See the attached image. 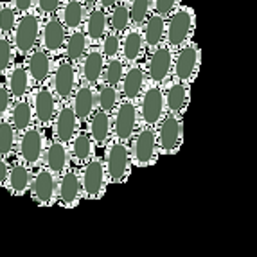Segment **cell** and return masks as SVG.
Instances as JSON below:
<instances>
[{
	"instance_id": "cell-1",
	"label": "cell",
	"mask_w": 257,
	"mask_h": 257,
	"mask_svg": "<svg viewBox=\"0 0 257 257\" xmlns=\"http://www.w3.org/2000/svg\"><path fill=\"white\" fill-rule=\"evenodd\" d=\"M104 173H106L108 185L124 184L132 171V157H130V144L111 139L110 144L104 148Z\"/></svg>"
},
{
	"instance_id": "cell-2",
	"label": "cell",
	"mask_w": 257,
	"mask_h": 257,
	"mask_svg": "<svg viewBox=\"0 0 257 257\" xmlns=\"http://www.w3.org/2000/svg\"><path fill=\"white\" fill-rule=\"evenodd\" d=\"M45 132L38 126H31L26 132L18 133V141H17V150H15V160L26 164L31 169H36V167L42 166V157L43 150H45Z\"/></svg>"
},
{
	"instance_id": "cell-3",
	"label": "cell",
	"mask_w": 257,
	"mask_h": 257,
	"mask_svg": "<svg viewBox=\"0 0 257 257\" xmlns=\"http://www.w3.org/2000/svg\"><path fill=\"white\" fill-rule=\"evenodd\" d=\"M27 99H29L31 108H33V122H35V126L42 128L43 132L51 130L56 111H58V106H60V101L52 94L49 85L33 86Z\"/></svg>"
},
{
	"instance_id": "cell-4",
	"label": "cell",
	"mask_w": 257,
	"mask_h": 257,
	"mask_svg": "<svg viewBox=\"0 0 257 257\" xmlns=\"http://www.w3.org/2000/svg\"><path fill=\"white\" fill-rule=\"evenodd\" d=\"M139 128L141 120H139L137 103L120 99L117 108L111 111V139L130 144Z\"/></svg>"
},
{
	"instance_id": "cell-5",
	"label": "cell",
	"mask_w": 257,
	"mask_h": 257,
	"mask_svg": "<svg viewBox=\"0 0 257 257\" xmlns=\"http://www.w3.org/2000/svg\"><path fill=\"white\" fill-rule=\"evenodd\" d=\"M77 173H79V182L83 189V200H88V202L101 200L108 187L103 159L94 157L85 166L77 167Z\"/></svg>"
},
{
	"instance_id": "cell-6",
	"label": "cell",
	"mask_w": 257,
	"mask_h": 257,
	"mask_svg": "<svg viewBox=\"0 0 257 257\" xmlns=\"http://www.w3.org/2000/svg\"><path fill=\"white\" fill-rule=\"evenodd\" d=\"M79 77H77V65L70 63L69 60H58L52 67L51 77H49V88L60 103H69L76 90Z\"/></svg>"
},
{
	"instance_id": "cell-7",
	"label": "cell",
	"mask_w": 257,
	"mask_h": 257,
	"mask_svg": "<svg viewBox=\"0 0 257 257\" xmlns=\"http://www.w3.org/2000/svg\"><path fill=\"white\" fill-rule=\"evenodd\" d=\"M40 18L35 13H24L18 22L15 24V29L9 36L11 43H13L15 54H20L26 58L35 47H38L40 40Z\"/></svg>"
},
{
	"instance_id": "cell-8",
	"label": "cell",
	"mask_w": 257,
	"mask_h": 257,
	"mask_svg": "<svg viewBox=\"0 0 257 257\" xmlns=\"http://www.w3.org/2000/svg\"><path fill=\"white\" fill-rule=\"evenodd\" d=\"M130 157L132 166L150 167L159 159L157 151V133L151 126H141L130 141Z\"/></svg>"
},
{
	"instance_id": "cell-9",
	"label": "cell",
	"mask_w": 257,
	"mask_h": 257,
	"mask_svg": "<svg viewBox=\"0 0 257 257\" xmlns=\"http://www.w3.org/2000/svg\"><path fill=\"white\" fill-rule=\"evenodd\" d=\"M157 133V151L159 155H173L180 150L184 141V119L180 115L166 113L159 124L155 126Z\"/></svg>"
},
{
	"instance_id": "cell-10",
	"label": "cell",
	"mask_w": 257,
	"mask_h": 257,
	"mask_svg": "<svg viewBox=\"0 0 257 257\" xmlns=\"http://www.w3.org/2000/svg\"><path fill=\"white\" fill-rule=\"evenodd\" d=\"M137 110L141 126L155 128L162 120V117L167 113L162 88L159 85H148V88H144V92L139 97Z\"/></svg>"
},
{
	"instance_id": "cell-11",
	"label": "cell",
	"mask_w": 257,
	"mask_h": 257,
	"mask_svg": "<svg viewBox=\"0 0 257 257\" xmlns=\"http://www.w3.org/2000/svg\"><path fill=\"white\" fill-rule=\"evenodd\" d=\"M56 187H58V176L47 171L43 166L33 169V180H31L29 196L38 207L56 205Z\"/></svg>"
},
{
	"instance_id": "cell-12",
	"label": "cell",
	"mask_w": 257,
	"mask_h": 257,
	"mask_svg": "<svg viewBox=\"0 0 257 257\" xmlns=\"http://www.w3.org/2000/svg\"><path fill=\"white\" fill-rule=\"evenodd\" d=\"M83 202V189L79 182L77 167H69L61 176H58L56 187V205L63 209H76Z\"/></svg>"
},
{
	"instance_id": "cell-13",
	"label": "cell",
	"mask_w": 257,
	"mask_h": 257,
	"mask_svg": "<svg viewBox=\"0 0 257 257\" xmlns=\"http://www.w3.org/2000/svg\"><path fill=\"white\" fill-rule=\"evenodd\" d=\"M77 132H79V120H77L70 103H60L54 120L51 124L52 139L65 144V146H69V142L72 141Z\"/></svg>"
},
{
	"instance_id": "cell-14",
	"label": "cell",
	"mask_w": 257,
	"mask_h": 257,
	"mask_svg": "<svg viewBox=\"0 0 257 257\" xmlns=\"http://www.w3.org/2000/svg\"><path fill=\"white\" fill-rule=\"evenodd\" d=\"M24 65H26L27 74H29L31 85L33 86L47 85L52 72V67H54V61H52L51 54H47L42 47H35L26 56Z\"/></svg>"
},
{
	"instance_id": "cell-15",
	"label": "cell",
	"mask_w": 257,
	"mask_h": 257,
	"mask_svg": "<svg viewBox=\"0 0 257 257\" xmlns=\"http://www.w3.org/2000/svg\"><path fill=\"white\" fill-rule=\"evenodd\" d=\"M198 65H200V51L196 45L189 43L180 47V51L176 52V60H173V72H175L176 81L185 83V85L193 81Z\"/></svg>"
},
{
	"instance_id": "cell-16",
	"label": "cell",
	"mask_w": 257,
	"mask_h": 257,
	"mask_svg": "<svg viewBox=\"0 0 257 257\" xmlns=\"http://www.w3.org/2000/svg\"><path fill=\"white\" fill-rule=\"evenodd\" d=\"M194 26V17L193 11L189 9H178L173 17L169 18V24L166 26V36H167V45L171 47H182L185 40L189 38L191 31Z\"/></svg>"
},
{
	"instance_id": "cell-17",
	"label": "cell",
	"mask_w": 257,
	"mask_h": 257,
	"mask_svg": "<svg viewBox=\"0 0 257 257\" xmlns=\"http://www.w3.org/2000/svg\"><path fill=\"white\" fill-rule=\"evenodd\" d=\"M67 29L58 17H51L40 29V47L51 56L60 54L63 51Z\"/></svg>"
},
{
	"instance_id": "cell-18",
	"label": "cell",
	"mask_w": 257,
	"mask_h": 257,
	"mask_svg": "<svg viewBox=\"0 0 257 257\" xmlns=\"http://www.w3.org/2000/svg\"><path fill=\"white\" fill-rule=\"evenodd\" d=\"M70 106L76 113L79 124H85L90 119V115L97 110V101H95V86L86 85V83H77L76 90L70 97Z\"/></svg>"
},
{
	"instance_id": "cell-19",
	"label": "cell",
	"mask_w": 257,
	"mask_h": 257,
	"mask_svg": "<svg viewBox=\"0 0 257 257\" xmlns=\"http://www.w3.org/2000/svg\"><path fill=\"white\" fill-rule=\"evenodd\" d=\"M173 52L169 47L162 45V47L153 49L150 56V63H148V77H150L151 85H162L167 77L171 76L173 70Z\"/></svg>"
},
{
	"instance_id": "cell-20",
	"label": "cell",
	"mask_w": 257,
	"mask_h": 257,
	"mask_svg": "<svg viewBox=\"0 0 257 257\" xmlns=\"http://www.w3.org/2000/svg\"><path fill=\"white\" fill-rule=\"evenodd\" d=\"M79 67H77V77L79 81L86 83L90 86H97L101 83L104 70V56L97 49H90L86 51L85 56L79 60Z\"/></svg>"
},
{
	"instance_id": "cell-21",
	"label": "cell",
	"mask_w": 257,
	"mask_h": 257,
	"mask_svg": "<svg viewBox=\"0 0 257 257\" xmlns=\"http://www.w3.org/2000/svg\"><path fill=\"white\" fill-rule=\"evenodd\" d=\"M42 166L51 171L54 176H61L70 166V159H69V151L67 146L61 144V142L51 141L45 142V150H43V157H42Z\"/></svg>"
},
{
	"instance_id": "cell-22",
	"label": "cell",
	"mask_w": 257,
	"mask_h": 257,
	"mask_svg": "<svg viewBox=\"0 0 257 257\" xmlns=\"http://www.w3.org/2000/svg\"><path fill=\"white\" fill-rule=\"evenodd\" d=\"M88 137L97 150H104L111 141V115L103 110H95L90 119L85 122Z\"/></svg>"
},
{
	"instance_id": "cell-23",
	"label": "cell",
	"mask_w": 257,
	"mask_h": 257,
	"mask_svg": "<svg viewBox=\"0 0 257 257\" xmlns=\"http://www.w3.org/2000/svg\"><path fill=\"white\" fill-rule=\"evenodd\" d=\"M31 180H33V169L15 159L11 160L8 182H6V191L13 198L26 196V194H29Z\"/></svg>"
},
{
	"instance_id": "cell-24",
	"label": "cell",
	"mask_w": 257,
	"mask_h": 257,
	"mask_svg": "<svg viewBox=\"0 0 257 257\" xmlns=\"http://www.w3.org/2000/svg\"><path fill=\"white\" fill-rule=\"evenodd\" d=\"M144 85H146V72H144V69L139 67L137 63L130 65L119 85L120 99L137 103L141 94L144 92Z\"/></svg>"
},
{
	"instance_id": "cell-25",
	"label": "cell",
	"mask_w": 257,
	"mask_h": 257,
	"mask_svg": "<svg viewBox=\"0 0 257 257\" xmlns=\"http://www.w3.org/2000/svg\"><path fill=\"white\" fill-rule=\"evenodd\" d=\"M4 83L8 86L9 94L13 97V101L17 99H24L29 95L31 88V79L29 74H27V69L24 63H13L8 69V72L4 74Z\"/></svg>"
},
{
	"instance_id": "cell-26",
	"label": "cell",
	"mask_w": 257,
	"mask_h": 257,
	"mask_svg": "<svg viewBox=\"0 0 257 257\" xmlns=\"http://www.w3.org/2000/svg\"><path fill=\"white\" fill-rule=\"evenodd\" d=\"M67 151H69L70 166L72 167L85 166L88 160H92L95 157L94 142H92V139L88 137V133L85 130H79L74 135V139L69 142V146H67Z\"/></svg>"
},
{
	"instance_id": "cell-27",
	"label": "cell",
	"mask_w": 257,
	"mask_h": 257,
	"mask_svg": "<svg viewBox=\"0 0 257 257\" xmlns=\"http://www.w3.org/2000/svg\"><path fill=\"white\" fill-rule=\"evenodd\" d=\"M164 92V103H166V111L173 115H182L187 108L189 101V86L185 83L175 81L167 86Z\"/></svg>"
},
{
	"instance_id": "cell-28",
	"label": "cell",
	"mask_w": 257,
	"mask_h": 257,
	"mask_svg": "<svg viewBox=\"0 0 257 257\" xmlns=\"http://www.w3.org/2000/svg\"><path fill=\"white\" fill-rule=\"evenodd\" d=\"M6 119L11 122V126H13L17 133H22L26 132L27 128H31L35 122H33V108H31L29 99L24 97L13 101V106H11Z\"/></svg>"
},
{
	"instance_id": "cell-29",
	"label": "cell",
	"mask_w": 257,
	"mask_h": 257,
	"mask_svg": "<svg viewBox=\"0 0 257 257\" xmlns=\"http://www.w3.org/2000/svg\"><path fill=\"white\" fill-rule=\"evenodd\" d=\"M144 49V38L139 29H132L124 35V38L120 40V60L124 61V65H135L139 61Z\"/></svg>"
},
{
	"instance_id": "cell-30",
	"label": "cell",
	"mask_w": 257,
	"mask_h": 257,
	"mask_svg": "<svg viewBox=\"0 0 257 257\" xmlns=\"http://www.w3.org/2000/svg\"><path fill=\"white\" fill-rule=\"evenodd\" d=\"M86 43H88V40H86V35L83 31H79V29L72 31V33L67 35V38H65L63 58L69 60L70 63L77 65L86 52Z\"/></svg>"
},
{
	"instance_id": "cell-31",
	"label": "cell",
	"mask_w": 257,
	"mask_h": 257,
	"mask_svg": "<svg viewBox=\"0 0 257 257\" xmlns=\"http://www.w3.org/2000/svg\"><path fill=\"white\" fill-rule=\"evenodd\" d=\"M164 36H166V20L160 15H153L142 29L144 45H148L150 49H157L164 40Z\"/></svg>"
},
{
	"instance_id": "cell-32",
	"label": "cell",
	"mask_w": 257,
	"mask_h": 257,
	"mask_svg": "<svg viewBox=\"0 0 257 257\" xmlns=\"http://www.w3.org/2000/svg\"><path fill=\"white\" fill-rule=\"evenodd\" d=\"M106 27H108V15L104 13L103 9H92L85 24L86 40H90L94 43L99 42L104 36V33H106Z\"/></svg>"
},
{
	"instance_id": "cell-33",
	"label": "cell",
	"mask_w": 257,
	"mask_h": 257,
	"mask_svg": "<svg viewBox=\"0 0 257 257\" xmlns=\"http://www.w3.org/2000/svg\"><path fill=\"white\" fill-rule=\"evenodd\" d=\"M95 101H97V110H103L111 115V111L115 110L120 101V94L117 90V86L99 83L95 86Z\"/></svg>"
},
{
	"instance_id": "cell-34",
	"label": "cell",
	"mask_w": 257,
	"mask_h": 257,
	"mask_svg": "<svg viewBox=\"0 0 257 257\" xmlns=\"http://www.w3.org/2000/svg\"><path fill=\"white\" fill-rule=\"evenodd\" d=\"M17 141L18 133L15 132L11 122L8 119H0V157L2 159H13L15 150H17Z\"/></svg>"
},
{
	"instance_id": "cell-35",
	"label": "cell",
	"mask_w": 257,
	"mask_h": 257,
	"mask_svg": "<svg viewBox=\"0 0 257 257\" xmlns=\"http://www.w3.org/2000/svg\"><path fill=\"white\" fill-rule=\"evenodd\" d=\"M83 20H85V9H83L81 2L79 0H67L63 11H61V24L65 26V29H79Z\"/></svg>"
},
{
	"instance_id": "cell-36",
	"label": "cell",
	"mask_w": 257,
	"mask_h": 257,
	"mask_svg": "<svg viewBox=\"0 0 257 257\" xmlns=\"http://www.w3.org/2000/svg\"><path fill=\"white\" fill-rule=\"evenodd\" d=\"M124 72H126L124 61L120 60V58H110V60L106 61V65H104L101 83H106V85L117 86V88H119L120 79H122Z\"/></svg>"
},
{
	"instance_id": "cell-37",
	"label": "cell",
	"mask_w": 257,
	"mask_h": 257,
	"mask_svg": "<svg viewBox=\"0 0 257 257\" xmlns=\"http://www.w3.org/2000/svg\"><path fill=\"white\" fill-rule=\"evenodd\" d=\"M108 24L115 33H122V31L128 29L130 26V8L124 4L113 6L111 9V15L108 17Z\"/></svg>"
},
{
	"instance_id": "cell-38",
	"label": "cell",
	"mask_w": 257,
	"mask_h": 257,
	"mask_svg": "<svg viewBox=\"0 0 257 257\" xmlns=\"http://www.w3.org/2000/svg\"><path fill=\"white\" fill-rule=\"evenodd\" d=\"M17 24V11L13 6L2 4L0 6V36L9 38Z\"/></svg>"
},
{
	"instance_id": "cell-39",
	"label": "cell",
	"mask_w": 257,
	"mask_h": 257,
	"mask_svg": "<svg viewBox=\"0 0 257 257\" xmlns=\"http://www.w3.org/2000/svg\"><path fill=\"white\" fill-rule=\"evenodd\" d=\"M15 60V49L11 40L6 36H0V76H4L8 69L13 65Z\"/></svg>"
},
{
	"instance_id": "cell-40",
	"label": "cell",
	"mask_w": 257,
	"mask_h": 257,
	"mask_svg": "<svg viewBox=\"0 0 257 257\" xmlns=\"http://www.w3.org/2000/svg\"><path fill=\"white\" fill-rule=\"evenodd\" d=\"M101 54L104 56V58H117V54H119L120 51V38L115 35V33H108V35H104L103 38H101Z\"/></svg>"
},
{
	"instance_id": "cell-41",
	"label": "cell",
	"mask_w": 257,
	"mask_h": 257,
	"mask_svg": "<svg viewBox=\"0 0 257 257\" xmlns=\"http://www.w3.org/2000/svg\"><path fill=\"white\" fill-rule=\"evenodd\" d=\"M151 8V0H133L132 6H130V22L133 24H142L146 20L148 11Z\"/></svg>"
},
{
	"instance_id": "cell-42",
	"label": "cell",
	"mask_w": 257,
	"mask_h": 257,
	"mask_svg": "<svg viewBox=\"0 0 257 257\" xmlns=\"http://www.w3.org/2000/svg\"><path fill=\"white\" fill-rule=\"evenodd\" d=\"M11 106H13V97L9 94L6 83L2 81L0 83V119H6V117H8Z\"/></svg>"
},
{
	"instance_id": "cell-43",
	"label": "cell",
	"mask_w": 257,
	"mask_h": 257,
	"mask_svg": "<svg viewBox=\"0 0 257 257\" xmlns=\"http://www.w3.org/2000/svg\"><path fill=\"white\" fill-rule=\"evenodd\" d=\"M178 0H155V13L160 17H166L173 11Z\"/></svg>"
},
{
	"instance_id": "cell-44",
	"label": "cell",
	"mask_w": 257,
	"mask_h": 257,
	"mask_svg": "<svg viewBox=\"0 0 257 257\" xmlns=\"http://www.w3.org/2000/svg\"><path fill=\"white\" fill-rule=\"evenodd\" d=\"M36 6L43 15H52L60 8V0H36Z\"/></svg>"
},
{
	"instance_id": "cell-45",
	"label": "cell",
	"mask_w": 257,
	"mask_h": 257,
	"mask_svg": "<svg viewBox=\"0 0 257 257\" xmlns=\"http://www.w3.org/2000/svg\"><path fill=\"white\" fill-rule=\"evenodd\" d=\"M9 167H11V160L2 159L0 157V189H6V182H8V175H9Z\"/></svg>"
},
{
	"instance_id": "cell-46",
	"label": "cell",
	"mask_w": 257,
	"mask_h": 257,
	"mask_svg": "<svg viewBox=\"0 0 257 257\" xmlns=\"http://www.w3.org/2000/svg\"><path fill=\"white\" fill-rule=\"evenodd\" d=\"M15 11H22V13H29V9L33 8V0H13Z\"/></svg>"
},
{
	"instance_id": "cell-47",
	"label": "cell",
	"mask_w": 257,
	"mask_h": 257,
	"mask_svg": "<svg viewBox=\"0 0 257 257\" xmlns=\"http://www.w3.org/2000/svg\"><path fill=\"white\" fill-rule=\"evenodd\" d=\"M115 2L117 0H101V6H103V8H113Z\"/></svg>"
},
{
	"instance_id": "cell-48",
	"label": "cell",
	"mask_w": 257,
	"mask_h": 257,
	"mask_svg": "<svg viewBox=\"0 0 257 257\" xmlns=\"http://www.w3.org/2000/svg\"><path fill=\"white\" fill-rule=\"evenodd\" d=\"M81 2H83V4H86V6H88V8H90V6H94L95 2H97V0H81Z\"/></svg>"
}]
</instances>
